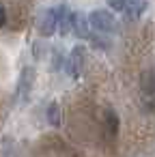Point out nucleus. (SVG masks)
<instances>
[{"label": "nucleus", "mask_w": 155, "mask_h": 157, "mask_svg": "<svg viewBox=\"0 0 155 157\" xmlns=\"http://www.w3.org/2000/svg\"><path fill=\"white\" fill-rule=\"evenodd\" d=\"M33 86H35V69L33 67H24L22 73H20V80H17V101H26L33 93Z\"/></svg>", "instance_id": "2"}, {"label": "nucleus", "mask_w": 155, "mask_h": 157, "mask_svg": "<svg viewBox=\"0 0 155 157\" xmlns=\"http://www.w3.org/2000/svg\"><path fill=\"white\" fill-rule=\"evenodd\" d=\"M71 30L82 37V39H91V30H88V17L82 13H71Z\"/></svg>", "instance_id": "5"}, {"label": "nucleus", "mask_w": 155, "mask_h": 157, "mask_svg": "<svg viewBox=\"0 0 155 157\" xmlns=\"http://www.w3.org/2000/svg\"><path fill=\"white\" fill-rule=\"evenodd\" d=\"M88 24L97 30V33H114L116 30V17L106 11V9H97L88 15Z\"/></svg>", "instance_id": "1"}, {"label": "nucleus", "mask_w": 155, "mask_h": 157, "mask_svg": "<svg viewBox=\"0 0 155 157\" xmlns=\"http://www.w3.org/2000/svg\"><path fill=\"white\" fill-rule=\"evenodd\" d=\"M7 24V11H5V7L0 5V26H5Z\"/></svg>", "instance_id": "8"}, {"label": "nucleus", "mask_w": 155, "mask_h": 157, "mask_svg": "<svg viewBox=\"0 0 155 157\" xmlns=\"http://www.w3.org/2000/svg\"><path fill=\"white\" fill-rule=\"evenodd\" d=\"M48 123H50V125H54V127H60V123H63L60 108H58V103H54V101L48 105Z\"/></svg>", "instance_id": "6"}, {"label": "nucleus", "mask_w": 155, "mask_h": 157, "mask_svg": "<svg viewBox=\"0 0 155 157\" xmlns=\"http://www.w3.org/2000/svg\"><path fill=\"white\" fill-rule=\"evenodd\" d=\"M108 2H110V7L114 11H123L125 9V0H108Z\"/></svg>", "instance_id": "7"}, {"label": "nucleus", "mask_w": 155, "mask_h": 157, "mask_svg": "<svg viewBox=\"0 0 155 157\" xmlns=\"http://www.w3.org/2000/svg\"><path fill=\"white\" fill-rule=\"evenodd\" d=\"M63 7H65V5H60V7H56V9H50V11L43 13V17H41V22H39V30H41L43 37L54 35V30L58 28V20H60Z\"/></svg>", "instance_id": "3"}, {"label": "nucleus", "mask_w": 155, "mask_h": 157, "mask_svg": "<svg viewBox=\"0 0 155 157\" xmlns=\"http://www.w3.org/2000/svg\"><path fill=\"white\" fill-rule=\"evenodd\" d=\"M84 71V48H73L69 54V63H67V73L73 78H80Z\"/></svg>", "instance_id": "4"}]
</instances>
